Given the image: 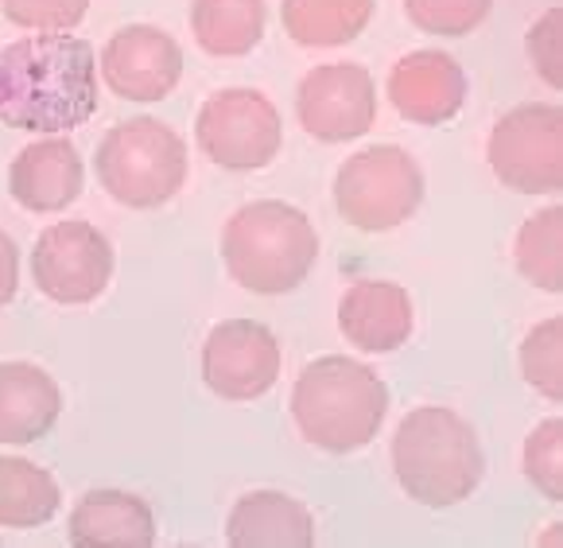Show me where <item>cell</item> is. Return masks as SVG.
Instances as JSON below:
<instances>
[{
  "label": "cell",
  "instance_id": "cell-1",
  "mask_svg": "<svg viewBox=\"0 0 563 548\" xmlns=\"http://www.w3.org/2000/svg\"><path fill=\"white\" fill-rule=\"evenodd\" d=\"M98 113V55L82 35L35 32L0 47V125L67 133Z\"/></svg>",
  "mask_w": 563,
  "mask_h": 548
},
{
  "label": "cell",
  "instance_id": "cell-2",
  "mask_svg": "<svg viewBox=\"0 0 563 548\" xmlns=\"http://www.w3.org/2000/svg\"><path fill=\"white\" fill-rule=\"evenodd\" d=\"M291 416L307 443L350 456L373 443L389 416V390L357 358L323 354L307 362L291 390Z\"/></svg>",
  "mask_w": 563,
  "mask_h": 548
},
{
  "label": "cell",
  "instance_id": "cell-3",
  "mask_svg": "<svg viewBox=\"0 0 563 548\" xmlns=\"http://www.w3.org/2000/svg\"><path fill=\"white\" fill-rule=\"evenodd\" d=\"M393 471L420 506L448 509L478 491L486 456L474 428L448 405H420L393 436Z\"/></svg>",
  "mask_w": 563,
  "mask_h": 548
},
{
  "label": "cell",
  "instance_id": "cell-4",
  "mask_svg": "<svg viewBox=\"0 0 563 548\" xmlns=\"http://www.w3.org/2000/svg\"><path fill=\"white\" fill-rule=\"evenodd\" d=\"M225 273L245 292L284 296L311 276L319 261V233L299 207L280 199L245 202L222 230Z\"/></svg>",
  "mask_w": 563,
  "mask_h": 548
},
{
  "label": "cell",
  "instance_id": "cell-5",
  "mask_svg": "<svg viewBox=\"0 0 563 548\" xmlns=\"http://www.w3.org/2000/svg\"><path fill=\"white\" fill-rule=\"evenodd\" d=\"M93 172L106 195L129 210H156L187 187V144L156 117L113 125L98 144Z\"/></svg>",
  "mask_w": 563,
  "mask_h": 548
},
{
  "label": "cell",
  "instance_id": "cell-6",
  "mask_svg": "<svg viewBox=\"0 0 563 548\" xmlns=\"http://www.w3.org/2000/svg\"><path fill=\"white\" fill-rule=\"evenodd\" d=\"M423 202V172L397 144L362 149L334 175V207L354 230L385 233L405 226Z\"/></svg>",
  "mask_w": 563,
  "mask_h": 548
},
{
  "label": "cell",
  "instance_id": "cell-7",
  "mask_svg": "<svg viewBox=\"0 0 563 548\" xmlns=\"http://www.w3.org/2000/svg\"><path fill=\"white\" fill-rule=\"evenodd\" d=\"M195 141L225 172H261L284 149L280 109L261 90L230 86L202 101L195 117Z\"/></svg>",
  "mask_w": 563,
  "mask_h": 548
},
{
  "label": "cell",
  "instance_id": "cell-8",
  "mask_svg": "<svg viewBox=\"0 0 563 548\" xmlns=\"http://www.w3.org/2000/svg\"><path fill=\"white\" fill-rule=\"evenodd\" d=\"M489 172L521 195H555L563 187V113L548 101L509 109L486 141Z\"/></svg>",
  "mask_w": 563,
  "mask_h": 548
},
{
  "label": "cell",
  "instance_id": "cell-9",
  "mask_svg": "<svg viewBox=\"0 0 563 548\" xmlns=\"http://www.w3.org/2000/svg\"><path fill=\"white\" fill-rule=\"evenodd\" d=\"M113 245L93 222L67 218L35 238L32 245V281L47 299L63 308L93 304L113 281Z\"/></svg>",
  "mask_w": 563,
  "mask_h": 548
},
{
  "label": "cell",
  "instance_id": "cell-10",
  "mask_svg": "<svg viewBox=\"0 0 563 548\" xmlns=\"http://www.w3.org/2000/svg\"><path fill=\"white\" fill-rule=\"evenodd\" d=\"M284 365L280 339L257 319H225L202 342V382L214 397L249 405L276 385Z\"/></svg>",
  "mask_w": 563,
  "mask_h": 548
},
{
  "label": "cell",
  "instance_id": "cell-11",
  "mask_svg": "<svg viewBox=\"0 0 563 548\" xmlns=\"http://www.w3.org/2000/svg\"><path fill=\"white\" fill-rule=\"evenodd\" d=\"M296 113L307 136L346 144L377 125V86L362 63H323L299 78Z\"/></svg>",
  "mask_w": 563,
  "mask_h": 548
},
{
  "label": "cell",
  "instance_id": "cell-12",
  "mask_svg": "<svg viewBox=\"0 0 563 548\" xmlns=\"http://www.w3.org/2000/svg\"><path fill=\"white\" fill-rule=\"evenodd\" d=\"M98 75L124 101H164L183 78V47L156 24H129L109 35Z\"/></svg>",
  "mask_w": 563,
  "mask_h": 548
},
{
  "label": "cell",
  "instance_id": "cell-13",
  "mask_svg": "<svg viewBox=\"0 0 563 548\" xmlns=\"http://www.w3.org/2000/svg\"><path fill=\"white\" fill-rule=\"evenodd\" d=\"M86 187V164L75 141L51 133L16 152L9 167V195L32 215H63Z\"/></svg>",
  "mask_w": 563,
  "mask_h": 548
},
{
  "label": "cell",
  "instance_id": "cell-14",
  "mask_svg": "<svg viewBox=\"0 0 563 548\" xmlns=\"http://www.w3.org/2000/svg\"><path fill=\"white\" fill-rule=\"evenodd\" d=\"M466 70L448 51H412L389 70V101L412 125H448L466 106Z\"/></svg>",
  "mask_w": 563,
  "mask_h": 548
},
{
  "label": "cell",
  "instance_id": "cell-15",
  "mask_svg": "<svg viewBox=\"0 0 563 548\" xmlns=\"http://www.w3.org/2000/svg\"><path fill=\"white\" fill-rule=\"evenodd\" d=\"M412 296L393 281H354L339 299V331L362 354H393L412 339Z\"/></svg>",
  "mask_w": 563,
  "mask_h": 548
},
{
  "label": "cell",
  "instance_id": "cell-16",
  "mask_svg": "<svg viewBox=\"0 0 563 548\" xmlns=\"http://www.w3.org/2000/svg\"><path fill=\"white\" fill-rule=\"evenodd\" d=\"M67 537L75 548H152L159 529L156 514L141 494L90 491L70 509Z\"/></svg>",
  "mask_w": 563,
  "mask_h": 548
},
{
  "label": "cell",
  "instance_id": "cell-17",
  "mask_svg": "<svg viewBox=\"0 0 563 548\" xmlns=\"http://www.w3.org/2000/svg\"><path fill=\"white\" fill-rule=\"evenodd\" d=\"M63 416V390L35 362H0V443H35Z\"/></svg>",
  "mask_w": 563,
  "mask_h": 548
},
{
  "label": "cell",
  "instance_id": "cell-18",
  "mask_svg": "<svg viewBox=\"0 0 563 548\" xmlns=\"http://www.w3.org/2000/svg\"><path fill=\"white\" fill-rule=\"evenodd\" d=\"M225 540L233 548H311L316 517L291 494L253 491L233 502L225 517Z\"/></svg>",
  "mask_w": 563,
  "mask_h": 548
},
{
  "label": "cell",
  "instance_id": "cell-19",
  "mask_svg": "<svg viewBox=\"0 0 563 548\" xmlns=\"http://www.w3.org/2000/svg\"><path fill=\"white\" fill-rule=\"evenodd\" d=\"M268 9L265 0H195L191 32L207 55L245 58L265 40Z\"/></svg>",
  "mask_w": 563,
  "mask_h": 548
},
{
  "label": "cell",
  "instance_id": "cell-20",
  "mask_svg": "<svg viewBox=\"0 0 563 548\" xmlns=\"http://www.w3.org/2000/svg\"><path fill=\"white\" fill-rule=\"evenodd\" d=\"M63 506L55 474L20 456H0V529H40Z\"/></svg>",
  "mask_w": 563,
  "mask_h": 548
},
{
  "label": "cell",
  "instance_id": "cell-21",
  "mask_svg": "<svg viewBox=\"0 0 563 548\" xmlns=\"http://www.w3.org/2000/svg\"><path fill=\"white\" fill-rule=\"evenodd\" d=\"M280 20L299 47H342L369 28L373 0H284Z\"/></svg>",
  "mask_w": 563,
  "mask_h": 548
},
{
  "label": "cell",
  "instance_id": "cell-22",
  "mask_svg": "<svg viewBox=\"0 0 563 548\" xmlns=\"http://www.w3.org/2000/svg\"><path fill=\"white\" fill-rule=\"evenodd\" d=\"M514 257L532 288H563V207H544L517 230Z\"/></svg>",
  "mask_w": 563,
  "mask_h": 548
},
{
  "label": "cell",
  "instance_id": "cell-23",
  "mask_svg": "<svg viewBox=\"0 0 563 548\" xmlns=\"http://www.w3.org/2000/svg\"><path fill=\"white\" fill-rule=\"evenodd\" d=\"M521 374L540 397L563 401V324L544 319L521 342Z\"/></svg>",
  "mask_w": 563,
  "mask_h": 548
},
{
  "label": "cell",
  "instance_id": "cell-24",
  "mask_svg": "<svg viewBox=\"0 0 563 548\" xmlns=\"http://www.w3.org/2000/svg\"><path fill=\"white\" fill-rule=\"evenodd\" d=\"M525 479L548 502H563V420L537 424V432L525 440Z\"/></svg>",
  "mask_w": 563,
  "mask_h": 548
},
{
  "label": "cell",
  "instance_id": "cell-25",
  "mask_svg": "<svg viewBox=\"0 0 563 548\" xmlns=\"http://www.w3.org/2000/svg\"><path fill=\"white\" fill-rule=\"evenodd\" d=\"M489 9L494 0H405V17L428 35H471Z\"/></svg>",
  "mask_w": 563,
  "mask_h": 548
},
{
  "label": "cell",
  "instance_id": "cell-26",
  "mask_svg": "<svg viewBox=\"0 0 563 548\" xmlns=\"http://www.w3.org/2000/svg\"><path fill=\"white\" fill-rule=\"evenodd\" d=\"M90 0H0V17L24 32H75Z\"/></svg>",
  "mask_w": 563,
  "mask_h": 548
},
{
  "label": "cell",
  "instance_id": "cell-27",
  "mask_svg": "<svg viewBox=\"0 0 563 548\" xmlns=\"http://www.w3.org/2000/svg\"><path fill=\"white\" fill-rule=\"evenodd\" d=\"M529 63L552 90H563V9H548L537 24L529 28Z\"/></svg>",
  "mask_w": 563,
  "mask_h": 548
},
{
  "label": "cell",
  "instance_id": "cell-28",
  "mask_svg": "<svg viewBox=\"0 0 563 548\" xmlns=\"http://www.w3.org/2000/svg\"><path fill=\"white\" fill-rule=\"evenodd\" d=\"M20 288V250L12 233L0 230V308H9Z\"/></svg>",
  "mask_w": 563,
  "mask_h": 548
}]
</instances>
